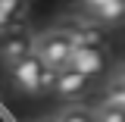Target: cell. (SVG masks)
<instances>
[{"label":"cell","instance_id":"obj_1","mask_svg":"<svg viewBox=\"0 0 125 122\" xmlns=\"http://www.w3.org/2000/svg\"><path fill=\"white\" fill-rule=\"evenodd\" d=\"M34 56L44 63L47 69L62 72V69L69 66V56H72V44H69V38L53 25V28H47L44 34H34Z\"/></svg>","mask_w":125,"mask_h":122},{"label":"cell","instance_id":"obj_2","mask_svg":"<svg viewBox=\"0 0 125 122\" xmlns=\"http://www.w3.org/2000/svg\"><path fill=\"white\" fill-rule=\"evenodd\" d=\"M75 13L106 31V28H116V25L125 22V0H88Z\"/></svg>","mask_w":125,"mask_h":122},{"label":"cell","instance_id":"obj_3","mask_svg":"<svg viewBox=\"0 0 125 122\" xmlns=\"http://www.w3.org/2000/svg\"><path fill=\"white\" fill-rule=\"evenodd\" d=\"M69 72H78L81 78H100L106 75L109 60H106V50H97V47H72V56H69Z\"/></svg>","mask_w":125,"mask_h":122},{"label":"cell","instance_id":"obj_4","mask_svg":"<svg viewBox=\"0 0 125 122\" xmlns=\"http://www.w3.org/2000/svg\"><path fill=\"white\" fill-rule=\"evenodd\" d=\"M56 28L69 38V44L72 47H97V50H106V31L100 28V25H94L88 19H69V22H62Z\"/></svg>","mask_w":125,"mask_h":122},{"label":"cell","instance_id":"obj_5","mask_svg":"<svg viewBox=\"0 0 125 122\" xmlns=\"http://www.w3.org/2000/svg\"><path fill=\"white\" fill-rule=\"evenodd\" d=\"M31 53H34V34L25 25L10 31V34H0V60L6 66H16V63H22Z\"/></svg>","mask_w":125,"mask_h":122},{"label":"cell","instance_id":"obj_6","mask_svg":"<svg viewBox=\"0 0 125 122\" xmlns=\"http://www.w3.org/2000/svg\"><path fill=\"white\" fill-rule=\"evenodd\" d=\"M44 63L38 60L34 53L31 56H25L22 63H16V66H10V78H13V85L19 88V91L25 94H41V78H44Z\"/></svg>","mask_w":125,"mask_h":122},{"label":"cell","instance_id":"obj_7","mask_svg":"<svg viewBox=\"0 0 125 122\" xmlns=\"http://www.w3.org/2000/svg\"><path fill=\"white\" fill-rule=\"evenodd\" d=\"M88 78H81L78 72H69V69H62L60 75H56V88H53V94H60L62 100H75V97H81V94L88 91Z\"/></svg>","mask_w":125,"mask_h":122},{"label":"cell","instance_id":"obj_8","mask_svg":"<svg viewBox=\"0 0 125 122\" xmlns=\"http://www.w3.org/2000/svg\"><path fill=\"white\" fill-rule=\"evenodd\" d=\"M28 13V6L22 0H0V34L22 28V16Z\"/></svg>","mask_w":125,"mask_h":122},{"label":"cell","instance_id":"obj_9","mask_svg":"<svg viewBox=\"0 0 125 122\" xmlns=\"http://www.w3.org/2000/svg\"><path fill=\"white\" fill-rule=\"evenodd\" d=\"M56 122H94V113L88 107H78V103H72V107H66L62 113H56L53 116Z\"/></svg>","mask_w":125,"mask_h":122},{"label":"cell","instance_id":"obj_10","mask_svg":"<svg viewBox=\"0 0 125 122\" xmlns=\"http://www.w3.org/2000/svg\"><path fill=\"white\" fill-rule=\"evenodd\" d=\"M94 119H97V122H125V113L116 110L113 103H106V100L100 97V103L94 107Z\"/></svg>","mask_w":125,"mask_h":122},{"label":"cell","instance_id":"obj_11","mask_svg":"<svg viewBox=\"0 0 125 122\" xmlns=\"http://www.w3.org/2000/svg\"><path fill=\"white\" fill-rule=\"evenodd\" d=\"M103 100L125 113V88H119V85H113V81H109V88H106V94H103Z\"/></svg>","mask_w":125,"mask_h":122},{"label":"cell","instance_id":"obj_12","mask_svg":"<svg viewBox=\"0 0 125 122\" xmlns=\"http://www.w3.org/2000/svg\"><path fill=\"white\" fill-rule=\"evenodd\" d=\"M56 75H60V72H53V69H44V78H41V91H53V88H56Z\"/></svg>","mask_w":125,"mask_h":122},{"label":"cell","instance_id":"obj_13","mask_svg":"<svg viewBox=\"0 0 125 122\" xmlns=\"http://www.w3.org/2000/svg\"><path fill=\"white\" fill-rule=\"evenodd\" d=\"M109 81H113V85H119V88H125V63L119 66V69H116V75L109 78Z\"/></svg>","mask_w":125,"mask_h":122},{"label":"cell","instance_id":"obj_14","mask_svg":"<svg viewBox=\"0 0 125 122\" xmlns=\"http://www.w3.org/2000/svg\"><path fill=\"white\" fill-rule=\"evenodd\" d=\"M41 122H56V119H53V116H50V119H41Z\"/></svg>","mask_w":125,"mask_h":122},{"label":"cell","instance_id":"obj_15","mask_svg":"<svg viewBox=\"0 0 125 122\" xmlns=\"http://www.w3.org/2000/svg\"><path fill=\"white\" fill-rule=\"evenodd\" d=\"M94 122H97V119H94Z\"/></svg>","mask_w":125,"mask_h":122}]
</instances>
